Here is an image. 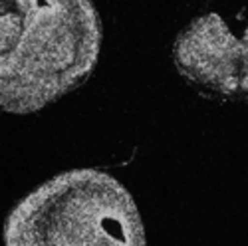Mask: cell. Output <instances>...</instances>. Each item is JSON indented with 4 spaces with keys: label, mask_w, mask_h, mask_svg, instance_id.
Listing matches in <instances>:
<instances>
[{
    "label": "cell",
    "mask_w": 248,
    "mask_h": 246,
    "mask_svg": "<svg viewBox=\"0 0 248 246\" xmlns=\"http://www.w3.org/2000/svg\"><path fill=\"white\" fill-rule=\"evenodd\" d=\"M99 52L92 0H0V111L52 106L92 76Z\"/></svg>",
    "instance_id": "cell-1"
},
{
    "label": "cell",
    "mask_w": 248,
    "mask_h": 246,
    "mask_svg": "<svg viewBox=\"0 0 248 246\" xmlns=\"http://www.w3.org/2000/svg\"><path fill=\"white\" fill-rule=\"evenodd\" d=\"M4 246H147L131 193L106 171L74 169L22 197L2 227Z\"/></svg>",
    "instance_id": "cell-2"
},
{
    "label": "cell",
    "mask_w": 248,
    "mask_h": 246,
    "mask_svg": "<svg viewBox=\"0 0 248 246\" xmlns=\"http://www.w3.org/2000/svg\"><path fill=\"white\" fill-rule=\"evenodd\" d=\"M173 62L201 93L248 99V24L236 32L217 12L197 16L177 36Z\"/></svg>",
    "instance_id": "cell-3"
}]
</instances>
